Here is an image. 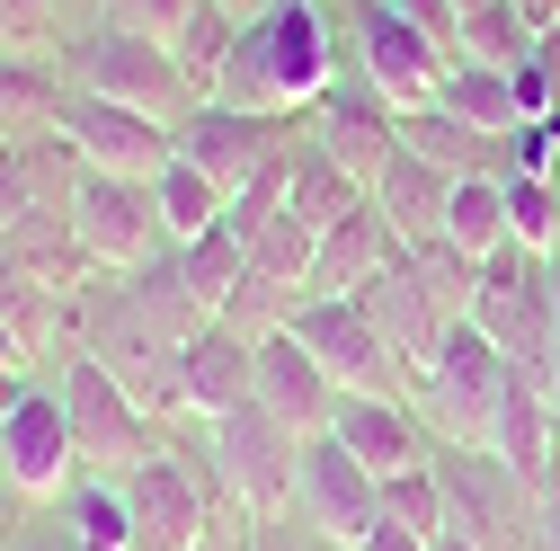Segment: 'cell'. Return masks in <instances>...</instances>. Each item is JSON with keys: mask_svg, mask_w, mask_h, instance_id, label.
I'll use <instances>...</instances> for the list:
<instances>
[{"mask_svg": "<svg viewBox=\"0 0 560 551\" xmlns=\"http://www.w3.org/2000/svg\"><path fill=\"white\" fill-rule=\"evenodd\" d=\"M62 356H98L152 419H178V348L133 312L125 276H90V285L62 303Z\"/></svg>", "mask_w": 560, "mask_h": 551, "instance_id": "6da1fadb", "label": "cell"}, {"mask_svg": "<svg viewBox=\"0 0 560 551\" xmlns=\"http://www.w3.org/2000/svg\"><path fill=\"white\" fill-rule=\"evenodd\" d=\"M205 462H214L223 499L241 507L249 534L267 525H294V480H303V436L285 419H267L258 400L223 409V419H205Z\"/></svg>", "mask_w": 560, "mask_h": 551, "instance_id": "7a4b0ae2", "label": "cell"}, {"mask_svg": "<svg viewBox=\"0 0 560 551\" xmlns=\"http://www.w3.org/2000/svg\"><path fill=\"white\" fill-rule=\"evenodd\" d=\"M471 320L489 329V348H499L516 374L551 383L560 391V312H551V249H489L480 258V294H471Z\"/></svg>", "mask_w": 560, "mask_h": 551, "instance_id": "3957f363", "label": "cell"}, {"mask_svg": "<svg viewBox=\"0 0 560 551\" xmlns=\"http://www.w3.org/2000/svg\"><path fill=\"white\" fill-rule=\"evenodd\" d=\"M508 383H516V365L489 348V329H480V320H454L445 348H436V365L418 374V391H409L418 419H428V436H436V454H471V445H489Z\"/></svg>", "mask_w": 560, "mask_h": 551, "instance_id": "277c9868", "label": "cell"}, {"mask_svg": "<svg viewBox=\"0 0 560 551\" xmlns=\"http://www.w3.org/2000/svg\"><path fill=\"white\" fill-rule=\"evenodd\" d=\"M54 400H62V419H72V445H81V471L98 480H125V471H143L161 454V419L143 400H133L98 356H62L54 374Z\"/></svg>", "mask_w": 560, "mask_h": 551, "instance_id": "5b68a950", "label": "cell"}, {"mask_svg": "<svg viewBox=\"0 0 560 551\" xmlns=\"http://www.w3.org/2000/svg\"><path fill=\"white\" fill-rule=\"evenodd\" d=\"M214 507H223L214 462L161 445L143 471H125V551H205L214 542Z\"/></svg>", "mask_w": 560, "mask_h": 551, "instance_id": "8992f818", "label": "cell"}, {"mask_svg": "<svg viewBox=\"0 0 560 551\" xmlns=\"http://www.w3.org/2000/svg\"><path fill=\"white\" fill-rule=\"evenodd\" d=\"M72 81L98 90V98H116V107H143L161 125H178L196 107V81L178 72V54L161 36H125V27H98L90 45H72Z\"/></svg>", "mask_w": 560, "mask_h": 551, "instance_id": "52a82bcc", "label": "cell"}, {"mask_svg": "<svg viewBox=\"0 0 560 551\" xmlns=\"http://www.w3.org/2000/svg\"><path fill=\"white\" fill-rule=\"evenodd\" d=\"M445 72H454V54L428 36V27H409L392 0H357V81L392 107V116H409V107H436V90H445Z\"/></svg>", "mask_w": 560, "mask_h": 551, "instance_id": "ba28073f", "label": "cell"}, {"mask_svg": "<svg viewBox=\"0 0 560 551\" xmlns=\"http://www.w3.org/2000/svg\"><path fill=\"white\" fill-rule=\"evenodd\" d=\"M294 525L329 551H357L374 525H383V480L347 454L329 427L303 436V480H294Z\"/></svg>", "mask_w": 560, "mask_h": 551, "instance_id": "9c48e42d", "label": "cell"}, {"mask_svg": "<svg viewBox=\"0 0 560 551\" xmlns=\"http://www.w3.org/2000/svg\"><path fill=\"white\" fill-rule=\"evenodd\" d=\"M72 232H81V249H90L98 276H125V267H143V258L170 249L152 178H116V169H81V187H72Z\"/></svg>", "mask_w": 560, "mask_h": 551, "instance_id": "30bf717a", "label": "cell"}, {"mask_svg": "<svg viewBox=\"0 0 560 551\" xmlns=\"http://www.w3.org/2000/svg\"><path fill=\"white\" fill-rule=\"evenodd\" d=\"M54 133H62L90 169H116V178H161L170 152H178V125H161V116H143V107H116V98H98V90H81V81L62 90Z\"/></svg>", "mask_w": 560, "mask_h": 551, "instance_id": "8fae6325", "label": "cell"}, {"mask_svg": "<svg viewBox=\"0 0 560 551\" xmlns=\"http://www.w3.org/2000/svg\"><path fill=\"white\" fill-rule=\"evenodd\" d=\"M241 36H249V54L267 62L285 116L312 107V98H329V81H338V19L320 10V0H276V10H258Z\"/></svg>", "mask_w": 560, "mask_h": 551, "instance_id": "7c38bea8", "label": "cell"}, {"mask_svg": "<svg viewBox=\"0 0 560 551\" xmlns=\"http://www.w3.org/2000/svg\"><path fill=\"white\" fill-rule=\"evenodd\" d=\"M445 499H454V534L480 551H534V480H516L489 445L471 454H436Z\"/></svg>", "mask_w": 560, "mask_h": 551, "instance_id": "4fadbf2b", "label": "cell"}, {"mask_svg": "<svg viewBox=\"0 0 560 551\" xmlns=\"http://www.w3.org/2000/svg\"><path fill=\"white\" fill-rule=\"evenodd\" d=\"M285 329L320 356V374H329L338 391H400V383H409V365L383 348V329L365 320L357 294H303Z\"/></svg>", "mask_w": 560, "mask_h": 551, "instance_id": "5bb4252c", "label": "cell"}, {"mask_svg": "<svg viewBox=\"0 0 560 551\" xmlns=\"http://www.w3.org/2000/svg\"><path fill=\"white\" fill-rule=\"evenodd\" d=\"M0 471H10V490L36 499V507L81 480V445H72V419H62L54 383H36L10 419H0Z\"/></svg>", "mask_w": 560, "mask_h": 551, "instance_id": "9a60e30c", "label": "cell"}, {"mask_svg": "<svg viewBox=\"0 0 560 551\" xmlns=\"http://www.w3.org/2000/svg\"><path fill=\"white\" fill-rule=\"evenodd\" d=\"M303 143H312L329 169H347V178L374 196L383 161L400 152V116H392L365 81H329V98H312V133H303Z\"/></svg>", "mask_w": 560, "mask_h": 551, "instance_id": "2e32d148", "label": "cell"}, {"mask_svg": "<svg viewBox=\"0 0 560 551\" xmlns=\"http://www.w3.org/2000/svg\"><path fill=\"white\" fill-rule=\"evenodd\" d=\"M285 143H294V133L276 125V116H241V107H214V98H196V107L178 116V152H187L205 178H214L223 196H241Z\"/></svg>", "mask_w": 560, "mask_h": 551, "instance_id": "e0dca14e", "label": "cell"}, {"mask_svg": "<svg viewBox=\"0 0 560 551\" xmlns=\"http://www.w3.org/2000/svg\"><path fill=\"white\" fill-rule=\"evenodd\" d=\"M329 436L357 454L374 480H392V471H409V462H436L428 419H418V400H400V391H338Z\"/></svg>", "mask_w": 560, "mask_h": 551, "instance_id": "ac0fdd59", "label": "cell"}, {"mask_svg": "<svg viewBox=\"0 0 560 551\" xmlns=\"http://www.w3.org/2000/svg\"><path fill=\"white\" fill-rule=\"evenodd\" d=\"M258 400V348L241 329L205 320L187 348H178V419H223V409Z\"/></svg>", "mask_w": 560, "mask_h": 551, "instance_id": "d6986e66", "label": "cell"}, {"mask_svg": "<svg viewBox=\"0 0 560 551\" xmlns=\"http://www.w3.org/2000/svg\"><path fill=\"white\" fill-rule=\"evenodd\" d=\"M357 303H365V320L383 329V348L409 365V391H418V374L436 365V348H445V329H454V320H445V312H436V294L409 276V249H400V258L374 276V285H365Z\"/></svg>", "mask_w": 560, "mask_h": 551, "instance_id": "ffe728a7", "label": "cell"}, {"mask_svg": "<svg viewBox=\"0 0 560 551\" xmlns=\"http://www.w3.org/2000/svg\"><path fill=\"white\" fill-rule=\"evenodd\" d=\"M258 409H267V419H285L294 436H320L329 409H338V383L320 374V356L303 348L294 329L258 338Z\"/></svg>", "mask_w": 560, "mask_h": 551, "instance_id": "44dd1931", "label": "cell"}, {"mask_svg": "<svg viewBox=\"0 0 560 551\" xmlns=\"http://www.w3.org/2000/svg\"><path fill=\"white\" fill-rule=\"evenodd\" d=\"M489 454H499L516 480L542 490V480L560 471V391L534 383V374H516L508 400H499V427H489Z\"/></svg>", "mask_w": 560, "mask_h": 551, "instance_id": "7402d4cb", "label": "cell"}, {"mask_svg": "<svg viewBox=\"0 0 560 551\" xmlns=\"http://www.w3.org/2000/svg\"><path fill=\"white\" fill-rule=\"evenodd\" d=\"M400 249H409V241H400V232H392V223L374 214V196H365V204H357L347 223H329V232H320V267H312V294H365V285H374V276H383V267H392Z\"/></svg>", "mask_w": 560, "mask_h": 551, "instance_id": "603a6c76", "label": "cell"}, {"mask_svg": "<svg viewBox=\"0 0 560 551\" xmlns=\"http://www.w3.org/2000/svg\"><path fill=\"white\" fill-rule=\"evenodd\" d=\"M0 249H10L27 276H45V285L62 294V303H72L81 285H90V249H81V232H72V204H62V214H54V204H36V214H19L10 232H0Z\"/></svg>", "mask_w": 560, "mask_h": 551, "instance_id": "cb8c5ba5", "label": "cell"}, {"mask_svg": "<svg viewBox=\"0 0 560 551\" xmlns=\"http://www.w3.org/2000/svg\"><path fill=\"white\" fill-rule=\"evenodd\" d=\"M445 196H454V178L400 143V152L383 161V178H374V214H383L400 241H436V232H445Z\"/></svg>", "mask_w": 560, "mask_h": 551, "instance_id": "d4e9b609", "label": "cell"}, {"mask_svg": "<svg viewBox=\"0 0 560 551\" xmlns=\"http://www.w3.org/2000/svg\"><path fill=\"white\" fill-rule=\"evenodd\" d=\"M223 232L249 249L258 276H276V285L312 294V267H320V232L294 214V204H276V214H223Z\"/></svg>", "mask_w": 560, "mask_h": 551, "instance_id": "484cf974", "label": "cell"}, {"mask_svg": "<svg viewBox=\"0 0 560 551\" xmlns=\"http://www.w3.org/2000/svg\"><path fill=\"white\" fill-rule=\"evenodd\" d=\"M400 143H409L418 161H436L445 178L508 169V143H499V133H480V125H463L454 107H409V116H400Z\"/></svg>", "mask_w": 560, "mask_h": 551, "instance_id": "4316f807", "label": "cell"}, {"mask_svg": "<svg viewBox=\"0 0 560 551\" xmlns=\"http://www.w3.org/2000/svg\"><path fill=\"white\" fill-rule=\"evenodd\" d=\"M125 294H133V312H143L170 348H187V338L214 320L196 294H187V267H178V249H161V258H143V267H125Z\"/></svg>", "mask_w": 560, "mask_h": 551, "instance_id": "83f0119b", "label": "cell"}, {"mask_svg": "<svg viewBox=\"0 0 560 551\" xmlns=\"http://www.w3.org/2000/svg\"><path fill=\"white\" fill-rule=\"evenodd\" d=\"M62 116V72H45V54H0V143H36Z\"/></svg>", "mask_w": 560, "mask_h": 551, "instance_id": "f1b7e54d", "label": "cell"}, {"mask_svg": "<svg viewBox=\"0 0 560 551\" xmlns=\"http://www.w3.org/2000/svg\"><path fill=\"white\" fill-rule=\"evenodd\" d=\"M445 241L471 249V258H489V249H508V241H516V232H508V169L454 178V196H445Z\"/></svg>", "mask_w": 560, "mask_h": 551, "instance_id": "f546056e", "label": "cell"}, {"mask_svg": "<svg viewBox=\"0 0 560 551\" xmlns=\"http://www.w3.org/2000/svg\"><path fill=\"white\" fill-rule=\"evenodd\" d=\"M436 107H454L463 125L499 133V143L525 125V107H516V81H508V72H489V62H454V72H445V90H436Z\"/></svg>", "mask_w": 560, "mask_h": 551, "instance_id": "4dcf8cb0", "label": "cell"}, {"mask_svg": "<svg viewBox=\"0 0 560 551\" xmlns=\"http://www.w3.org/2000/svg\"><path fill=\"white\" fill-rule=\"evenodd\" d=\"M152 196H161V232H170V241H196V232H214V223H223V204H232V196H223L214 178H205L187 152H170V169L152 178Z\"/></svg>", "mask_w": 560, "mask_h": 551, "instance_id": "1f68e13d", "label": "cell"}, {"mask_svg": "<svg viewBox=\"0 0 560 551\" xmlns=\"http://www.w3.org/2000/svg\"><path fill=\"white\" fill-rule=\"evenodd\" d=\"M383 516H392V525H409L418 542H445V534H454L445 471H436V462H409V471H392V480H383Z\"/></svg>", "mask_w": 560, "mask_h": 551, "instance_id": "d6a6232c", "label": "cell"}, {"mask_svg": "<svg viewBox=\"0 0 560 551\" xmlns=\"http://www.w3.org/2000/svg\"><path fill=\"white\" fill-rule=\"evenodd\" d=\"M285 204H294V214H303L312 232H329V223H347V214L365 204V187L347 178V169H329L312 143H294V187H285Z\"/></svg>", "mask_w": 560, "mask_h": 551, "instance_id": "836d02e7", "label": "cell"}, {"mask_svg": "<svg viewBox=\"0 0 560 551\" xmlns=\"http://www.w3.org/2000/svg\"><path fill=\"white\" fill-rule=\"evenodd\" d=\"M232 45H241V10H232V0H196L187 27L170 36V54H178V72L196 81V98H205V81L223 72V54H232Z\"/></svg>", "mask_w": 560, "mask_h": 551, "instance_id": "e575fe53", "label": "cell"}, {"mask_svg": "<svg viewBox=\"0 0 560 551\" xmlns=\"http://www.w3.org/2000/svg\"><path fill=\"white\" fill-rule=\"evenodd\" d=\"M409 276L436 294L445 320H471V294H480V258H471V249H454L445 232H436V241H409Z\"/></svg>", "mask_w": 560, "mask_h": 551, "instance_id": "d590c367", "label": "cell"}, {"mask_svg": "<svg viewBox=\"0 0 560 551\" xmlns=\"http://www.w3.org/2000/svg\"><path fill=\"white\" fill-rule=\"evenodd\" d=\"M178 249V267H187V294L205 303V312H223V294L241 285V276H249V249L214 223V232H196V241H170Z\"/></svg>", "mask_w": 560, "mask_h": 551, "instance_id": "8d00e7d4", "label": "cell"}, {"mask_svg": "<svg viewBox=\"0 0 560 551\" xmlns=\"http://www.w3.org/2000/svg\"><path fill=\"white\" fill-rule=\"evenodd\" d=\"M525 45H534V27L516 19V0H489V10H471V19H463L454 62H489V72H516V62H525Z\"/></svg>", "mask_w": 560, "mask_h": 551, "instance_id": "74e56055", "label": "cell"}, {"mask_svg": "<svg viewBox=\"0 0 560 551\" xmlns=\"http://www.w3.org/2000/svg\"><path fill=\"white\" fill-rule=\"evenodd\" d=\"M294 303H303L294 285H276V276H258V267H249V276H241V285L223 294V312H214V320H223V329H241V338H249V348H258V338H276V329H285V320H294Z\"/></svg>", "mask_w": 560, "mask_h": 551, "instance_id": "f35d334b", "label": "cell"}, {"mask_svg": "<svg viewBox=\"0 0 560 551\" xmlns=\"http://www.w3.org/2000/svg\"><path fill=\"white\" fill-rule=\"evenodd\" d=\"M508 232L525 249H560V196L542 169H508Z\"/></svg>", "mask_w": 560, "mask_h": 551, "instance_id": "ab89813d", "label": "cell"}, {"mask_svg": "<svg viewBox=\"0 0 560 551\" xmlns=\"http://www.w3.org/2000/svg\"><path fill=\"white\" fill-rule=\"evenodd\" d=\"M516 107H525V125L534 116H560V27H542L534 45H525V62H516Z\"/></svg>", "mask_w": 560, "mask_h": 551, "instance_id": "60d3db41", "label": "cell"}, {"mask_svg": "<svg viewBox=\"0 0 560 551\" xmlns=\"http://www.w3.org/2000/svg\"><path fill=\"white\" fill-rule=\"evenodd\" d=\"M196 0H98V27H125V36H178Z\"/></svg>", "mask_w": 560, "mask_h": 551, "instance_id": "b9f144b4", "label": "cell"}, {"mask_svg": "<svg viewBox=\"0 0 560 551\" xmlns=\"http://www.w3.org/2000/svg\"><path fill=\"white\" fill-rule=\"evenodd\" d=\"M0 54H54V0H0Z\"/></svg>", "mask_w": 560, "mask_h": 551, "instance_id": "7bdbcfd3", "label": "cell"}, {"mask_svg": "<svg viewBox=\"0 0 560 551\" xmlns=\"http://www.w3.org/2000/svg\"><path fill=\"white\" fill-rule=\"evenodd\" d=\"M392 10H400L409 27H428V36L454 54V36H463V10H454V0H392Z\"/></svg>", "mask_w": 560, "mask_h": 551, "instance_id": "ee69618b", "label": "cell"}, {"mask_svg": "<svg viewBox=\"0 0 560 551\" xmlns=\"http://www.w3.org/2000/svg\"><path fill=\"white\" fill-rule=\"evenodd\" d=\"M534 551H560V471L534 490Z\"/></svg>", "mask_w": 560, "mask_h": 551, "instance_id": "f6af8a7d", "label": "cell"}, {"mask_svg": "<svg viewBox=\"0 0 560 551\" xmlns=\"http://www.w3.org/2000/svg\"><path fill=\"white\" fill-rule=\"evenodd\" d=\"M19 214H36V204H27V187H19V161H10V143H0V232H10Z\"/></svg>", "mask_w": 560, "mask_h": 551, "instance_id": "bcb514c9", "label": "cell"}, {"mask_svg": "<svg viewBox=\"0 0 560 551\" xmlns=\"http://www.w3.org/2000/svg\"><path fill=\"white\" fill-rule=\"evenodd\" d=\"M0 365H10V374H36V365H45L27 338H19V320H10V312H0Z\"/></svg>", "mask_w": 560, "mask_h": 551, "instance_id": "7dc6e473", "label": "cell"}, {"mask_svg": "<svg viewBox=\"0 0 560 551\" xmlns=\"http://www.w3.org/2000/svg\"><path fill=\"white\" fill-rule=\"evenodd\" d=\"M357 551H436V542H418L409 525H392V516H383V525H374V534H365Z\"/></svg>", "mask_w": 560, "mask_h": 551, "instance_id": "c3c4849f", "label": "cell"}, {"mask_svg": "<svg viewBox=\"0 0 560 551\" xmlns=\"http://www.w3.org/2000/svg\"><path fill=\"white\" fill-rule=\"evenodd\" d=\"M249 551H329V542H312L303 525H294V534H285V525H267V534H249Z\"/></svg>", "mask_w": 560, "mask_h": 551, "instance_id": "681fc988", "label": "cell"}, {"mask_svg": "<svg viewBox=\"0 0 560 551\" xmlns=\"http://www.w3.org/2000/svg\"><path fill=\"white\" fill-rule=\"evenodd\" d=\"M36 391V374H10V365H0V419H10V409Z\"/></svg>", "mask_w": 560, "mask_h": 551, "instance_id": "f907efd6", "label": "cell"}, {"mask_svg": "<svg viewBox=\"0 0 560 551\" xmlns=\"http://www.w3.org/2000/svg\"><path fill=\"white\" fill-rule=\"evenodd\" d=\"M516 19H525V27L542 36V27H560V0H516Z\"/></svg>", "mask_w": 560, "mask_h": 551, "instance_id": "816d5d0a", "label": "cell"}, {"mask_svg": "<svg viewBox=\"0 0 560 551\" xmlns=\"http://www.w3.org/2000/svg\"><path fill=\"white\" fill-rule=\"evenodd\" d=\"M10 551H72V542H45V534H19Z\"/></svg>", "mask_w": 560, "mask_h": 551, "instance_id": "f5cc1de1", "label": "cell"}, {"mask_svg": "<svg viewBox=\"0 0 560 551\" xmlns=\"http://www.w3.org/2000/svg\"><path fill=\"white\" fill-rule=\"evenodd\" d=\"M232 10H241V19H258V10H276V0H232Z\"/></svg>", "mask_w": 560, "mask_h": 551, "instance_id": "db71d44e", "label": "cell"}, {"mask_svg": "<svg viewBox=\"0 0 560 551\" xmlns=\"http://www.w3.org/2000/svg\"><path fill=\"white\" fill-rule=\"evenodd\" d=\"M436 551H480V542H463V534H445V542H436Z\"/></svg>", "mask_w": 560, "mask_h": 551, "instance_id": "11a10c76", "label": "cell"}, {"mask_svg": "<svg viewBox=\"0 0 560 551\" xmlns=\"http://www.w3.org/2000/svg\"><path fill=\"white\" fill-rule=\"evenodd\" d=\"M542 178H551V196H560V152H551V169H542Z\"/></svg>", "mask_w": 560, "mask_h": 551, "instance_id": "9f6ffc18", "label": "cell"}, {"mask_svg": "<svg viewBox=\"0 0 560 551\" xmlns=\"http://www.w3.org/2000/svg\"><path fill=\"white\" fill-rule=\"evenodd\" d=\"M454 10H463V19H471V10H489V0H454Z\"/></svg>", "mask_w": 560, "mask_h": 551, "instance_id": "6f0895ef", "label": "cell"}, {"mask_svg": "<svg viewBox=\"0 0 560 551\" xmlns=\"http://www.w3.org/2000/svg\"><path fill=\"white\" fill-rule=\"evenodd\" d=\"M72 551H116V542H72Z\"/></svg>", "mask_w": 560, "mask_h": 551, "instance_id": "680465c9", "label": "cell"}, {"mask_svg": "<svg viewBox=\"0 0 560 551\" xmlns=\"http://www.w3.org/2000/svg\"><path fill=\"white\" fill-rule=\"evenodd\" d=\"M205 551H223V542H205Z\"/></svg>", "mask_w": 560, "mask_h": 551, "instance_id": "91938a15", "label": "cell"}]
</instances>
